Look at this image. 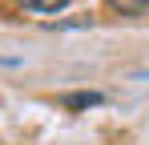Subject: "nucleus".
<instances>
[{"instance_id": "obj_1", "label": "nucleus", "mask_w": 149, "mask_h": 145, "mask_svg": "<svg viewBox=\"0 0 149 145\" xmlns=\"http://www.w3.org/2000/svg\"><path fill=\"white\" fill-rule=\"evenodd\" d=\"M109 8L121 16H149V0H109Z\"/></svg>"}, {"instance_id": "obj_2", "label": "nucleus", "mask_w": 149, "mask_h": 145, "mask_svg": "<svg viewBox=\"0 0 149 145\" xmlns=\"http://www.w3.org/2000/svg\"><path fill=\"white\" fill-rule=\"evenodd\" d=\"M24 8H32V12H56V8H65L69 0H20Z\"/></svg>"}]
</instances>
